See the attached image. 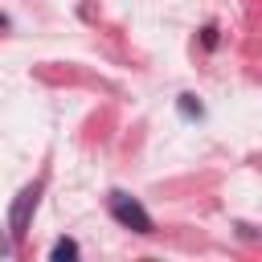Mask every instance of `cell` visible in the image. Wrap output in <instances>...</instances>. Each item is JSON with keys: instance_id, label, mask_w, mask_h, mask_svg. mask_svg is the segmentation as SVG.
Masks as SVG:
<instances>
[{"instance_id": "obj_1", "label": "cell", "mask_w": 262, "mask_h": 262, "mask_svg": "<svg viewBox=\"0 0 262 262\" xmlns=\"http://www.w3.org/2000/svg\"><path fill=\"white\" fill-rule=\"evenodd\" d=\"M106 209H111V217H115L123 229H131V233H139V237H151V233H156V221H151V213L143 209L139 196H131V192H111V196H106Z\"/></svg>"}, {"instance_id": "obj_2", "label": "cell", "mask_w": 262, "mask_h": 262, "mask_svg": "<svg viewBox=\"0 0 262 262\" xmlns=\"http://www.w3.org/2000/svg\"><path fill=\"white\" fill-rule=\"evenodd\" d=\"M37 201H41V184H25L16 196H12V209H8V233H12V246H20L29 237V225H33V213H37Z\"/></svg>"}, {"instance_id": "obj_3", "label": "cell", "mask_w": 262, "mask_h": 262, "mask_svg": "<svg viewBox=\"0 0 262 262\" xmlns=\"http://www.w3.org/2000/svg\"><path fill=\"white\" fill-rule=\"evenodd\" d=\"M78 254H82V250H78L74 237H57V242L49 246V258H53V262H61V258H78Z\"/></svg>"}, {"instance_id": "obj_4", "label": "cell", "mask_w": 262, "mask_h": 262, "mask_svg": "<svg viewBox=\"0 0 262 262\" xmlns=\"http://www.w3.org/2000/svg\"><path fill=\"white\" fill-rule=\"evenodd\" d=\"M176 106H180V115H184V119H201V115H205V106L196 102V94H180V98H176Z\"/></svg>"}, {"instance_id": "obj_5", "label": "cell", "mask_w": 262, "mask_h": 262, "mask_svg": "<svg viewBox=\"0 0 262 262\" xmlns=\"http://www.w3.org/2000/svg\"><path fill=\"white\" fill-rule=\"evenodd\" d=\"M201 45L205 49H217V25H205L201 29Z\"/></svg>"}, {"instance_id": "obj_6", "label": "cell", "mask_w": 262, "mask_h": 262, "mask_svg": "<svg viewBox=\"0 0 262 262\" xmlns=\"http://www.w3.org/2000/svg\"><path fill=\"white\" fill-rule=\"evenodd\" d=\"M0 29H8V16H4V12H0Z\"/></svg>"}]
</instances>
